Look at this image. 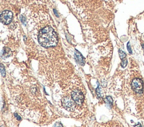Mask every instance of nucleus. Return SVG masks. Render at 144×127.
Returning a JSON list of instances; mask_svg holds the SVG:
<instances>
[{
	"mask_svg": "<svg viewBox=\"0 0 144 127\" xmlns=\"http://www.w3.org/2000/svg\"><path fill=\"white\" fill-rule=\"evenodd\" d=\"M11 54V51L10 49L9 48L5 47L3 49L1 53V57L3 58H6L7 57H10Z\"/></svg>",
	"mask_w": 144,
	"mask_h": 127,
	"instance_id": "0eeeda50",
	"label": "nucleus"
},
{
	"mask_svg": "<svg viewBox=\"0 0 144 127\" xmlns=\"http://www.w3.org/2000/svg\"><path fill=\"white\" fill-rule=\"evenodd\" d=\"M14 115H15V116L16 117V119L17 120H21V117L18 114H16V113H15Z\"/></svg>",
	"mask_w": 144,
	"mask_h": 127,
	"instance_id": "4468645a",
	"label": "nucleus"
},
{
	"mask_svg": "<svg viewBox=\"0 0 144 127\" xmlns=\"http://www.w3.org/2000/svg\"><path fill=\"white\" fill-rule=\"evenodd\" d=\"M75 59L77 61L78 63L82 65L84 64V59L83 57L82 56V54L79 52L78 51H76V53H75Z\"/></svg>",
	"mask_w": 144,
	"mask_h": 127,
	"instance_id": "423d86ee",
	"label": "nucleus"
},
{
	"mask_svg": "<svg viewBox=\"0 0 144 127\" xmlns=\"http://www.w3.org/2000/svg\"><path fill=\"white\" fill-rule=\"evenodd\" d=\"M74 102H75L73 100H72V99L68 98V97L63 98L62 100V103L63 107L67 110L70 111V112L73 111L76 108Z\"/></svg>",
	"mask_w": 144,
	"mask_h": 127,
	"instance_id": "20e7f679",
	"label": "nucleus"
},
{
	"mask_svg": "<svg viewBox=\"0 0 144 127\" xmlns=\"http://www.w3.org/2000/svg\"><path fill=\"white\" fill-rule=\"evenodd\" d=\"M119 54L120 58H121L122 60H123V59H126V53L124 52L123 51L121 50V49H119Z\"/></svg>",
	"mask_w": 144,
	"mask_h": 127,
	"instance_id": "6e6552de",
	"label": "nucleus"
},
{
	"mask_svg": "<svg viewBox=\"0 0 144 127\" xmlns=\"http://www.w3.org/2000/svg\"><path fill=\"white\" fill-rule=\"evenodd\" d=\"M20 20L21 21V23H22L23 24L25 25V19L24 17L23 16H20Z\"/></svg>",
	"mask_w": 144,
	"mask_h": 127,
	"instance_id": "f8f14e48",
	"label": "nucleus"
},
{
	"mask_svg": "<svg viewBox=\"0 0 144 127\" xmlns=\"http://www.w3.org/2000/svg\"><path fill=\"white\" fill-rule=\"evenodd\" d=\"M132 90L137 94H141L143 91V82L140 78H135L131 84Z\"/></svg>",
	"mask_w": 144,
	"mask_h": 127,
	"instance_id": "7ed1b4c3",
	"label": "nucleus"
},
{
	"mask_svg": "<svg viewBox=\"0 0 144 127\" xmlns=\"http://www.w3.org/2000/svg\"><path fill=\"white\" fill-rule=\"evenodd\" d=\"M54 127H62V124H60V123H56L55 124Z\"/></svg>",
	"mask_w": 144,
	"mask_h": 127,
	"instance_id": "2eb2a0df",
	"label": "nucleus"
},
{
	"mask_svg": "<svg viewBox=\"0 0 144 127\" xmlns=\"http://www.w3.org/2000/svg\"><path fill=\"white\" fill-rule=\"evenodd\" d=\"M0 71H1V75L3 77H5L6 75V70L5 67H4L3 65L1 64H0Z\"/></svg>",
	"mask_w": 144,
	"mask_h": 127,
	"instance_id": "1a4fd4ad",
	"label": "nucleus"
},
{
	"mask_svg": "<svg viewBox=\"0 0 144 127\" xmlns=\"http://www.w3.org/2000/svg\"><path fill=\"white\" fill-rule=\"evenodd\" d=\"M127 49L130 53H132L131 48V46H130V45H129V43H128L127 44Z\"/></svg>",
	"mask_w": 144,
	"mask_h": 127,
	"instance_id": "ddd939ff",
	"label": "nucleus"
},
{
	"mask_svg": "<svg viewBox=\"0 0 144 127\" xmlns=\"http://www.w3.org/2000/svg\"><path fill=\"white\" fill-rule=\"evenodd\" d=\"M13 16V13L11 11H5L0 15V20L4 24L8 25L11 22Z\"/></svg>",
	"mask_w": 144,
	"mask_h": 127,
	"instance_id": "39448f33",
	"label": "nucleus"
},
{
	"mask_svg": "<svg viewBox=\"0 0 144 127\" xmlns=\"http://www.w3.org/2000/svg\"><path fill=\"white\" fill-rule=\"evenodd\" d=\"M106 100L108 101V103H109L110 105H112V103H113V99H112V98L110 96L106 97Z\"/></svg>",
	"mask_w": 144,
	"mask_h": 127,
	"instance_id": "9b49d317",
	"label": "nucleus"
},
{
	"mask_svg": "<svg viewBox=\"0 0 144 127\" xmlns=\"http://www.w3.org/2000/svg\"><path fill=\"white\" fill-rule=\"evenodd\" d=\"M38 40L41 46L45 48L55 47L58 42L56 33L50 26L45 27L39 31Z\"/></svg>",
	"mask_w": 144,
	"mask_h": 127,
	"instance_id": "f257e3e1",
	"label": "nucleus"
},
{
	"mask_svg": "<svg viewBox=\"0 0 144 127\" xmlns=\"http://www.w3.org/2000/svg\"><path fill=\"white\" fill-rule=\"evenodd\" d=\"M127 59H123V60H122V63H121V66L123 67V68H125V67L126 66V65H127Z\"/></svg>",
	"mask_w": 144,
	"mask_h": 127,
	"instance_id": "9d476101",
	"label": "nucleus"
},
{
	"mask_svg": "<svg viewBox=\"0 0 144 127\" xmlns=\"http://www.w3.org/2000/svg\"><path fill=\"white\" fill-rule=\"evenodd\" d=\"M72 98L76 104L81 105L84 100V95L83 93L78 90H74L72 92Z\"/></svg>",
	"mask_w": 144,
	"mask_h": 127,
	"instance_id": "f03ea898",
	"label": "nucleus"
}]
</instances>
